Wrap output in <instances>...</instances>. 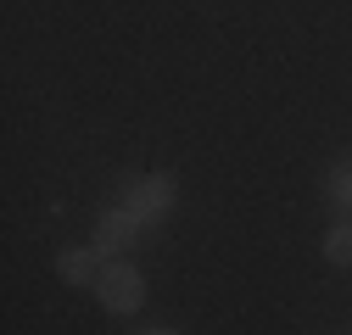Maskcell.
<instances>
[{
    "instance_id": "2",
    "label": "cell",
    "mask_w": 352,
    "mask_h": 335,
    "mask_svg": "<svg viewBox=\"0 0 352 335\" xmlns=\"http://www.w3.org/2000/svg\"><path fill=\"white\" fill-rule=\"evenodd\" d=\"M173 196H179V190H173V179L168 174H151V179H135V185H129V213H135V218H162V213H173Z\"/></svg>"
},
{
    "instance_id": "1",
    "label": "cell",
    "mask_w": 352,
    "mask_h": 335,
    "mask_svg": "<svg viewBox=\"0 0 352 335\" xmlns=\"http://www.w3.org/2000/svg\"><path fill=\"white\" fill-rule=\"evenodd\" d=\"M96 297H101V308L107 313H118V319H129V313H140L146 308V274L135 268V263H107L101 268V279H96Z\"/></svg>"
},
{
    "instance_id": "4",
    "label": "cell",
    "mask_w": 352,
    "mask_h": 335,
    "mask_svg": "<svg viewBox=\"0 0 352 335\" xmlns=\"http://www.w3.org/2000/svg\"><path fill=\"white\" fill-rule=\"evenodd\" d=\"M96 257H101L96 246H90V251H78V246H67L62 257H56V274H62L67 285H96V279H101V263H96Z\"/></svg>"
},
{
    "instance_id": "5",
    "label": "cell",
    "mask_w": 352,
    "mask_h": 335,
    "mask_svg": "<svg viewBox=\"0 0 352 335\" xmlns=\"http://www.w3.org/2000/svg\"><path fill=\"white\" fill-rule=\"evenodd\" d=\"M324 257H330L336 268H352V229H346V224H336V229L324 235Z\"/></svg>"
},
{
    "instance_id": "7",
    "label": "cell",
    "mask_w": 352,
    "mask_h": 335,
    "mask_svg": "<svg viewBox=\"0 0 352 335\" xmlns=\"http://www.w3.org/2000/svg\"><path fill=\"white\" fill-rule=\"evenodd\" d=\"M346 335H352V330H346Z\"/></svg>"
},
{
    "instance_id": "6",
    "label": "cell",
    "mask_w": 352,
    "mask_h": 335,
    "mask_svg": "<svg viewBox=\"0 0 352 335\" xmlns=\"http://www.w3.org/2000/svg\"><path fill=\"white\" fill-rule=\"evenodd\" d=\"M330 190H336V201H341V207H352V162H346V168H336Z\"/></svg>"
},
{
    "instance_id": "3",
    "label": "cell",
    "mask_w": 352,
    "mask_h": 335,
    "mask_svg": "<svg viewBox=\"0 0 352 335\" xmlns=\"http://www.w3.org/2000/svg\"><path fill=\"white\" fill-rule=\"evenodd\" d=\"M140 235H146V218H135L129 207H118V213H107L101 229H96V251H101V257H118V251L135 246Z\"/></svg>"
}]
</instances>
